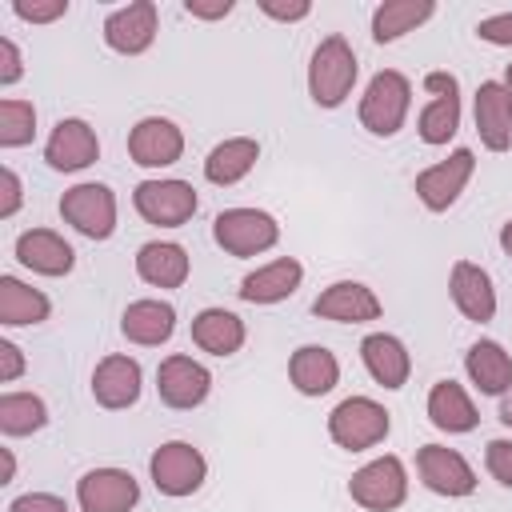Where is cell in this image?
Wrapping results in <instances>:
<instances>
[{
  "label": "cell",
  "instance_id": "19",
  "mask_svg": "<svg viewBox=\"0 0 512 512\" xmlns=\"http://www.w3.org/2000/svg\"><path fill=\"white\" fill-rule=\"evenodd\" d=\"M448 292H452V304L476 320V324H488L496 316V288H492V276L472 264V260H456L452 272H448Z\"/></svg>",
  "mask_w": 512,
  "mask_h": 512
},
{
  "label": "cell",
  "instance_id": "26",
  "mask_svg": "<svg viewBox=\"0 0 512 512\" xmlns=\"http://www.w3.org/2000/svg\"><path fill=\"white\" fill-rule=\"evenodd\" d=\"M188 252L172 240H148L140 252H136V272L144 284L152 288H180L188 280Z\"/></svg>",
  "mask_w": 512,
  "mask_h": 512
},
{
  "label": "cell",
  "instance_id": "12",
  "mask_svg": "<svg viewBox=\"0 0 512 512\" xmlns=\"http://www.w3.org/2000/svg\"><path fill=\"white\" fill-rule=\"evenodd\" d=\"M424 88L432 92V100L420 112V140L436 148V144H448L460 128V84L452 72H428Z\"/></svg>",
  "mask_w": 512,
  "mask_h": 512
},
{
  "label": "cell",
  "instance_id": "2",
  "mask_svg": "<svg viewBox=\"0 0 512 512\" xmlns=\"http://www.w3.org/2000/svg\"><path fill=\"white\" fill-rule=\"evenodd\" d=\"M408 104H412V84L404 72L396 68H384L368 80L364 96H360V124L372 132V136H396L404 128V116H408Z\"/></svg>",
  "mask_w": 512,
  "mask_h": 512
},
{
  "label": "cell",
  "instance_id": "43",
  "mask_svg": "<svg viewBox=\"0 0 512 512\" xmlns=\"http://www.w3.org/2000/svg\"><path fill=\"white\" fill-rule=\"evenodd\" d=\"M184 12L196 20H220L232 12V0H184Z\"/></svg>",
  "mask_w": 512,
  "mask_h": 512
},
{
  "label": "cell",
  "instance_id": "8",
  "mask_svg": "<svg viewBox=\"0 0 512 512\" xmlns=\"http://www.w3.org/2000/svg\"><path fill=\"white\" fill-rule=\"evenodd\" d=\"M132 204L148 224L180 228L192 220L200 200H196V188L188 180H140L132 192Z\"/></svg>",
  "mask_w": 512,
  "mask_h": 512
},
{
  "label": "cell",
  "instance_id": "33",
  "mask_svg": "<svg viewBox=\"0 0 512 512\" xmlns=\"http://www.w3.org/2000/svg\"><path fill=\"white\" fill-rule=\"evenodd\" d=\"M48 424V404L36 392H4L0 396V432L4 436H32Z\"/></svg>",
  "mask_w": 512,
  "mask_h": 512
},
{
  "label": "cell",
  "instance_id": "34",
  "mask_svg": "<svg viewBox=\"0 0 512 512\" xmlns=\"http://www.w3.org/2000/svg\"><path fill=\"white\" fill-rule=\"evenodd\" d=\"M36 136V108L32 100H0V148H24Z\"/></svg>",
  "mask_w": 512,
  "mask_h": 512
},
{
  "label": "cell",
  "instance_id": "45",
  "mask_svg": "<svg viewBox=\"0 0 512 512\" xmlns=\"http://www.w3.org/2000/svg\"><path fill=\"white\" fill-rule=\"evenodd\" d=\"M500 248H504V252L512 256V220H508V224L500 228Z\"/></svg>",
  "mask_w": 512,
  "mask_h": 512
},
{
  "label": "cell",
  "instance_id": "23",
  "mask_svg": "<svg viewBox=\"0 0 512 512\" xmlns=\"http://www.w3.org/2000/svg\"><path fill=\"white\" fill-rule=\"evenodd\" d=\"M288 380L300 396H328L340 384V360L324 344H304L288 360Z\"/></svg>",
  "mask_w": 512,
  "mask_h": 512
},
{
  "label": "cell",
  "instance_id": "46",
  "mask_svg": "<svg viewBox=\"0 0 512 512\" xmlns=\"http://www.w3.org/2000/svg\"><path fill=\"white\" fill-rule=\"evenodd\" d=\"M12 472H16V460H12V452H8V448H4V484H8V480H12Z\"/></svg>",
  "mask_w": 512,
  "mask_h": 512
},
{
  "label": "cell",
  "instance_id": "4",
  "mask_svg": "<svg viewBox=\"0 0 512 512\" xmlns=\"http://www.w3.org/2000/svg\"><path fill=\"white\" fill-rule=\"evenodd\" d=\"M60 216L88 240H108L116 232V192L108 184H96V180H84V184H72L64 196H60Z\"/></svg>",
  "mask_w": 512,
  "mask_h": 512
},
{
  "label": "cell",
  "instance_id": "44",
  "mask_svg": "<svg viewBox=\"0 0 512 512\" xmlns=\"http://www.w3.org/2000/svg\"><path fill=\"white\" fill-rule=\"evenodd\" d=\"M500 420H504V424L512 428V388H508V392L500 396Z\"/></svg>",
  "mask_w": 512,
  "mask_h": 512
},
{
  "label": "cell",
  "instance_id": "30",
  "mask_svg": "<svg viewBox=\"0 0 512 512\" xmlns=\"http://www.w3.org/2000/svg\"><path fill=\"white\" fill-rule=\"evenodd\" d=\"M192 344L212 356H232L244 344V320L228 308H204L192 316Z\"/></svg>",
  "mask_w": 512,
  "mask_h": 512
},
{
  "label": "cell",
  "instance_id": "18",
  "mask_svg": "<svg viewBox=\"0 0 512 512\" xmlns=\"http://www.w3.org/2000/svg\"><path fill=\"white\" fill-rule=\"evenodd\" d=\"M312 312L336 324H368V320H380V300L360 280H336L312 300Z\"/></svg>",
  "mask_w": 512,
  "mask_h": 512
},
{
  "label": "cell",
  "instance_id": "47",
  "mask_svg": "<svg viewBox=\"0 0 512 512\" xmlns=\"http://www.w3.org/2000/svg\"><path fill=\"white\" fill-rule=\"evenodd\" d=\"M504 92H508V104H512V64L504 68Z\"/></svg>",
  "mask_w": 512,
  "mask_h": 512
},
{
  "label": "cell",
  "instance_id": "42",
  "mask_svg": "<svg viewBox=\"0 0 512 512\" xmlns=\"http://www.w3.org/2000/svg\"><path fill=\"white\" fill-rule=\"evenodd\" d=\"M20 372H24V356H20V348H16L12 340H0V384L20 380Z\"/></svg>",
  "mask_w": 512,
  "mask_h": 512
},
{
  "label": "cell",
  "instance_id": "17",
  "mask_svg": "<svg viewBox=\"0 0 512 512\" xmlns=\"http://www.w3.org/2000/svg\"><path fill=\"white\" fill-rule=\"evenodd\" d=\"M140 384H144V372H140V364H136L132 356H124V352L104 356V360L96 364V372H92V396H96V404L108 408V412L132 408V404L140 400Z\"/></svg>",
  "mask_w": 512,
  "mask_h": 512
},
{
  "label": "cell",
  "instance_id": "31",
  "mask_svg": "<svg viewBox=\"0 0 512 512\" xmlns=\"http://www.w3.org/2000/svg\"><path fill=\"white\" fill-rule=\"evenodd\" d=\"M48 312H52V304L40 288H28L16 276H0V324H8V328L44 324Z\"/></svg>",
  "mask_w": 512,
  "mask_h": 512
},
{
  "label": "cell",
  "instance_id": "6",
  "mask_svg": "<svg viewBox=\"0 0 512 512\" xmlns=\"http://www.w3.org/2000/svg\"><path fill=\"white\" fill-rule=\"evenodd\" d=\"M148 472H152L156 492L180 500V496H192V492L204 484V476H208V460H204V452L192 448L188 440H168V444H160V448L152 452Z\"/></svg>",
  "mask_w": 512,
  "mask_h": 512
},
{
  "label": "cell",
  "instance_id": "7",
  "mask_svg": "<svg viewBox=\"0 0 512 512\" xmlns=\"http://www.w3.org/2000/svg\"><path fill=\"white\" fill-rule=\"evenodd\" d=\"M348 496L368 508V512H392L404 504L408 496V472H404V460L400 456H380V460H368L360 472H352L348 480Z\"/></svg>",
  "mask_w": 512,
  "mask_h": 512
},
{
  "label": "cell",
  "instance_id": "9",
  "mask_svg": "<svg viewBox=\"0 0 512 512\" xmlns=\"http://www.w3.org/2000/svg\"><path fill=\"white\" fill-rule=\"evenodd\" d=\"M156 392L168 408L176 412H188V408H200L212 392V372L192 360V356H164L160 368H156Z\"/></svg>",
  "mask_w": 512,
  "mask_h": 512
},
{
  "label": "cell",
  "instance_id": "39",
  "mask_svg": "<svg viewBox=\"0 0 512 512\" xmlns=\"http://www.w3.org/2000/svg\"><path fill=\"white\" fill-rule=\"evenodd\" d=\"M24 76V60H20V48L8 40V36H0V84L8 88V84H16Z\"/></svg>",
  "mask_w": 512,
  "mask_h": 512
},
{
  "label": "cell",
  "instance_id": "1",
  "mask_svg": "<svg viewBox=\"0 0 512 512\" xmlns=\"http://www.w3.org/2000/svg\"><path fill=\"white\" fill-rule=\"evenodd\" d=\"M356 72H360V64H356L352 44L340 32L324 36L316 44V52H312V64H308V92H312V100L320 108H340L348 100L352 84H356Z\"/></svg>",
  "mask_w": 512,
  "mask_h": 512
},
{
  "label": "cell",
  "instance_id": "38",
  "mask_svg": "<svg viewBox=\"0 0 512 512\" xmlns=\"http://www.w3.org/2000/svg\"><path fill=\"white\" fill-rule=\"evenodd\" d=\"M476 36H480V40H488V44L508 48V44H512V12H500V16L480 20V24H476Z\"/></svg>",
  "mask_w": 512,
  "mask_h": 512
},
{
  "label": "cell",
  "instance_id": "41",
  "mask_svg": "<svg viewBox=\"0 0 512 512\" xmlns=\"http://www.w3.org/2000/svg\"><path fill=\"white\" fill-rule=\"evenodd\" d=\"M0 188H4V200H0V216L8 220V216H16V208H20V176L12 172V168H0Z\"/></svg>",
  "mask_w": 512,
  "mask_h": 512
},
{
  "label": "cell",
  "instance_id": "40",
  "mask_svg": "<svg viewBox=\"0 0 512 512\" xmlns=\"http://www.w3.org/2000/svg\"><path fill=\"white\" fill-rule=\"evenodd\" d=\"M260 12L272 16V20H304V16L312 12V4H308V0H288V4H280V0H260Z\"/></svg>",
  "mask_w": 512,
  "mask_h": 512
},
{
  "label": "cell",
  "instance_id": "11",
  "mask_svg": "<svg viewBox=\"0 0 512 512\" xmlns=\"http://www.w3.org/2000/svg\"><path fill=\"white\" fill-rule=\"evenodd\" d=\"M472 168H476L472 148H456L448 160L424 168L412 188H416V196H420V204H424L428 212H448V208L460 200L464 184L472 180Z\"/></svg>",
  "mask_w": 512,
  "mask_h": 512
},
{
  "label": "cell",
  "instance_id": "29",
  "mask_svg": "<svg viewBox=\"0 0 512 512\" xmlns=\"http://www.w3.org/2000/svg\"><path fill=\"white\" fill-rule=\"evenodd\" d=\"M256 160H260V144H256L252 136H232V140H220V144L208 152L204 176H208V184L228 188V184H240V180L256 168Z\"/></svg>",
  "mask_w": 512,
  "mask_h": 512
},
{
  "label": "cell",
  "instance_id": "25",
  "mask_svg": "<svg viewBox=\"0 0 512 512\" xmlns=\"http://www.w3.org/2000/svg\"><path fill=\"white\" fill-rule=\"evenodd\" d=\"M476 132L488 152H504L512 144V104L500 80H484L476 88Z\"/></svg>",
  "mask_w": 512,
  "mask_h": 512
},
{
  "label": "cell",
  "instance_id": "15",
  "mask_svg": "<svg viewBox=\"0 0 512 512\" xmlns=\"http://www.w3.org/2000/svg\"><path fill=\"white\" fill-rule=\"evenodd\" d=\"M128 156L140 168H168L184 156V132L168 116H144L128 132Z\"/></svg>",
  "mask_w": 512,
  "mask_h": 512
},
{
  "label": "cell",
  "instance_id": "37",
  "mask_svg": "<svg viewBox=\"0 0 512 512\" xmlns=\"http://www.w3.org/2000/svg\"><path fill=\"white\" fill-rule=\"evenodd\" d=\"M8 512H68V504L52 492H24L8 504Z\"/></svg>",
  "mask_w": 512,
  "mask_h": 512
},
{
  "label": "cell",
  "instance_id": "14",
  "mask_svg": "<svg viewBox=\"0 0 512 512\" xmlns=\"http://www.w3.org/2000/svg\"><path fill=\"white\" fill-rule=\"evenodd\" d=\"M156 20H160V12L152 0H132L104 20V44L120 56H140L156 40Z\"/></svg>",
  "mask_w": 512,
  "mask_h": 512
},
{
  "label": "cell",
  "instance_id": "10",
  "mask_svg": "<svg viewBox=\"0 0 512 512\" xmlns=\"http://www.w3.org/2000/svg\"><path fill=\"white\" fill-rule=\"evenodd\" d=\"M80 512H132L140 504V484L124 468H92L76 480Z\"/></svg>",
  "mask_w": 512,
  "mask_h": 512
},
{
  "label": "cell",
  "instance_id": "28",
  "mask_svg": "<svg viewBox=\"0 0 512 512\" xmlns=\"http://www.w3.org/2000/svg\"><path fill=\"white\" fill-rule=\"evenodd\" d=\"M428 420L440 428V432H472L480 412L472 404V396L456 384V380H436L432 392H428Z\"/></svg>",
  "mask_w": 512,
  "mask_h": 512
},
{
  "label": "cell",
  "instance_id": "22",
  "mask_svg": "<svg viewBox=\"0 0 512 512\" xmlns=\"http://www.w3.org/2000/svg\"><path fill=\"white\" fill-rule=\"evenodd\" d=\"M300 280H304L300 260L296 256H280V260H272V264H264V268H256V272H248L240 280V300H248V304H280L300 288Z\"/></svg>",
  "mask_w": 512,
  "mask_h": 512
},
{
  "label": "cell",
  "instance_id": "20",
  "mask_svg": "<svg viewBox=\"0 0 512 512\" xmlns=\"http://www.w3.org/2000/svg\"><path fill=\"white\" fill-rule=\"evenodd\" d=\"M360 360H364L368 376H372L380 388L396 392V388L408 384L412 356H408V348H404L400 336H392V332H372V336H364V340H360Z\"/></svg>",
  "mask_w": 512,
  "mask_h": 512
},
{
  "label": "cell",
  "instance_id": "5",
  "mask_svg": "<svg viewBox=\"0 0 512 512\" xmlns=\"http://www.w3.org/2000/svg\"><path fill=\"white\" fill-rule=\"evenodd\" d=\"M212 236L228 256H256L280 240V224L260 208H224L212 220Z\"/></svg>",
  "mask_w": 512,
  "mask_h": 512
},
{
  "label": "cell",
  "instance_id": "36",
  "mask_svg": "<svg viewBox=\"0 0 512 512\" xmlns=\"http://www.w3.org/2000/svg\"><path fill=\"white\" fill-rule=\"evenodd\" d=\"M484 464H488V472H492L504 488H512V440H488Z\"/></svg>",
  "mask_w": 512,
  "mask_h": 512
},
{
  "label": "cell",
  "instance_id": "21",
  "mask_svg": "<svg viewBox=\"0 0 512 512\" xmlns=\"http://www.w3.org/2000/svg\"><path fill=\"white\" fill-rule=\"evenodd\" d=\"M16 260L40 276H68L76 264L72 244L52 228H28L16 236Z\"/></svg>",
  "mask_w": 512,
  "mask_h": 512
},
{
  "label": "cell",
  "instance_id": "16",
  "mask_svg": "<svg viewBox=\"0 0 512 512\" xmlns=\"http://www.w3.org/2000/svg\"><path fill=\"white\" fill-rule=\"evenodd\" d=\"M96 156H100V140H96L92 124L80 116H64L44 144V160L56 172H80V168L96 164Z\"/></svg>",
  "mask_w": 512,
  "mask_h": 512
},
{
  "label": "cell",
  "instance_id": "27",
  "mask_svg": "<svg viewBox=\"0 0 512 512\" xmlns=\"http://www.w3.org/2000/svg\"><path fill=\"white\" fill-rule=\"evenodd\" d=\"M464 372L484 396H504L512 388V356L496 340H476L464 356Z\"/></svg>",
  "mask_w": 512,
  "mask_h": 512
},
{
  "label": "cell",
  "instance_id": "35",
  "mask_svg": "<svg viewBox=\"0 0 512 512\" xmlns=\"http://www.w3.org/2000/svg\"><path fill=\"white\" fill-rule=\"evenodd\" d=\"M12 12L28 24H52L68 12V0H12Z\"/></svg>",
  "mask_w": 512,
  "mask_h": 512
},
{
  "label": "cell",
  "instance_id": "3",
  "mask_svg": "<svg viewBox=\"0 0 512 512\" xmlns=\"http://www.w3.org/2000/svg\"><path fill=\"white\" fill-rule=\"evenodd\" d=\"M388 428H392V420H388L384 404H376L372 396H348L328 412V436L348 452L376 448L388 436Z\"/></svg>",
  "mask_w": 512,
  "mask_h": 512
},
{
  "label": "cell",
  "instance_id": "24",
  "mask_svg": "<svg viewBox=\"0 0 512 512\" xmlns=\"http://www.w3.org/2000/svg\"><path fill=\"white\" fill-rule=\"evenodd\" d=\"M120 332L140 348H156L176 332V308L168 300H132L120 316Z\"/></svg>",
  "mask_w": 512,
  "mask_h": 512
},
{
  "label": "cell",
  "instance_id": "32",
  "mask_svg": "<svg viewBox=\"0 0 512 512\" xmlns=\"http://www.w3.org/2000/svg\"><path fill=\"white\" fill-rule=\"evenodd\" d=\"M432 12H436L432 0H384L372 12V40L376 44H392L404 32H412L416 24H424Z\"/></svg>",
  "mask_w": 512,
  "mask_h": 512
},
{
  "label": "cell",
  "instance_id": "13",
  "mask_svg": "<svg viewBox=\"0 0 512 512\" xmlns=\"http://www.w3.org/2000/svg\"><path fill=\"white\" fill-rule=\"evenodd\" d=\"M416 472H420L424 488L436 496H468L476 488L472 464L456 448H444V444H424L416 452Z\"/></svg>",
  "mask_w": 512,
  "mask_h": 512
}]
</instances>
